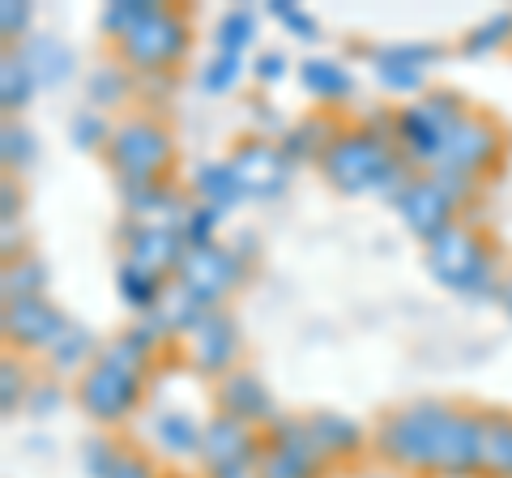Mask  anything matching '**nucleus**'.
Instances as JSON below:
<instances>
[{
	"instance_id": "38",
	"label": "nucleus",
	"mask_w": 512,
	"mask_h": 478,
	"mask_svg": "<svg viewBox=\"0 0 512 478\" xmlns=\"http://www.w3.org/2000/svg\"><path fill=\"white\" fill-rule=\"evenodd\" d=\"M39 158V141L35 133L26 129L18 120H5V129H0V163H5L9 175H22L26 167H35Z\"/></svg>"
},
{
	"instance_id": "15",
	"label": "nucleus",
	"mask_w": 512,
	"mask_h": 478,
	"mask_svg": "<svg viewBox=\"0 0 512 478\" xmlns=\"http://www.w3.org/2000/svg\"><path fill=\"white\" fill-rule=\"evenodd\" d=\"M73 321L64 316L60 304L52 299H13L0 312V329H5V342L18 346V355H52V346L64 338V329Z\"/></svg>"
},
{
	"instance_id": "23",
	"label": "nucleus",
	"mask_w": 512,
	"mask_h": 478,
	"mask_svg": "<svg viewBox=\"0 0 512 478\" xmlns=\"http://www.w3.org/2000/svg\"><path fill=\"white\" fill-rule=\"evenodd\" d=\"M205 312H210V308H205L201 299L188 291V286H180L171 278L163 299L154 304V312H146V321L163 333V338H188V333L205 321Z\"/></svg>"
},
{
	"instance_id": "42",
	"label": "nucleus",
	"mask_w": 512,
	"mask_h": 478,
	"mask_svg": "<svg viewBox=\"0 0 512 478\" xmlns=\"http://www.w3.org/2000/svg\"><path fill=\"white\" fill-rule=\"evenodd\" d=\"M269 18H278L282 22V30L291 39H299V43H316L320 39V26H316V18L303 5H291V0H269Z\"/></svg>"
},
{
	"instance_id": "35",
	"label": "nucleus",
	"mask_w": 512,
	"mask_h": 478,
	"mask_svg": "<svg viewBox=\"0 0 512 478\" xmlns=\"http://www.w3.org/2000/svg\"><path fill=\"white\" fill-rule=\"evenodd\" d=\"M99 350H103V342L94 338L86 325H69V329H64V338L52 346V355H47V359H52L56 372H77V376H82L90 363L99 359Z\"/></svg>"
},
{
	"instance_id": "39",
	"label": "nucleus",
	"mask_w": 512,
	"mask_h": 478,
	"mask_svg": "<svg viewBox=\"0 0 512 478\" xmlns=\"http://www.w3.org/2000/svg\"><path fill=\"white\" fill-rule=\"evenodd\" d=\"M30 389H35L30 368L18 355H5V363H0V410H5V419H13L18 410H26Z\"/></svg>"
},
{
	"instance_id": "47",
	"label": "nucleus",
	"mask_w": 512,
	"mask_h": 478,
	"mask_svg": "<svg viewBox=\"0 0 512 478\" xmlns=\"http://www.w3.org/2000/svg\"><path fill=\"white\" fill-rule=\"evenodd\" d=\"M60 402H64V389L56 385V380H35V389H30V402H26V414L43 419V414H52Z\"/></svg>"
},
{
	"instance_id": "31",
	"label": "nucleus",
	"mask_w": 512,
	"mask_h": 478,
	"mask_svg": "<svg viewBox=\"0 0 512 478\" xmlns=\"http://www.w3.org/2000/svg\"><path fill=\"white\" fill-rule=\"evenodd\" d=\"M483 478H512V410H487Z\"/></svg>"
},
{
	"instance_id": "8",
	"label": "nucleus",
	"mask_w": 512,
	"mask_h": 478,
	"mask_svg": "<svg viewBox=\"0 0 512 478\" xmlns=\"http://www.w3.org/2000/svg\"><path fill=\"white\" fill-rule=\"evenodd\" d=\"M508 150V133L495 116H483V111H466L457 120V129L448 133V146L444 158L436 167L444 171H457V175H470V180L483 184L487 171L500 167V158Z\"/></svg>"
},
{
	"instance_id": "21",
	"label": "nucleus",
	"mask_w": 512,
	"mask_h": 478,
	"mask_svg": "<svg viewBox=\"0 0 512 478\" xmlns=\"http://www.w3.org/2000/svg\"><path fill=\"white\" fill-rule=\"evenodd\" d=\"M120 201H124V222H133V227H171V231L184 227V214L192 205L171 180L120 193Z\"/></svg>"
},
{
	"instance_id": "36",
	"label": "nucleus",
	"mask_w": 512,
	"mask_h": 478,
	"mask_svg": "<svg viewBox=\"0 0 512 478\" xmlns=\"http://www.w3.org/2000/svg\"><path fill=\"white\" fill-rule=\"evenodd\" d=\"M504 47H512V9H500L478 22L461 39V56H491V52H504Z\"/></svg>"
},
{
	"instance_id": "46",
	"label": "nucleus",
	"mask_w": 512,
	"mask_h": 478,
	"mask_svg": "<svg viewBox=\"0 0 512 478\" xmlns=\"http://www.w3.org/2000/svg\"><path fill=\"white\" fill-rule=\"evenodd\" d=\"M248 120H252V129H256V137H269L274 141V133L282 137L291 124H282V116L274 111V103H265V99H252L248 103Z\"/></svg>"
},
{
	"instance_id": "5",
	"label": "nucleus",
	"mask_w": 512,
	"mask_h": 478,
	"mask_svg": "<svg viewBox=\"0 0 512 478\" xmlns=\"http://www.w3.org/2000/svg\"><path fill=\"white\" fill-rule=\"evenodd\" d=\"M466 99L448 86H436L419 94L414 103L397 107V120H393V146L397 154L406 158L414 171H431L444 158L448 146V133L457 129V120L466 116Z\"/></svg>"
},
{
	"instance_id": "28",
	"label": "nucleus",
	"mask_w": 512,
	"mask_h": 478,
	"mask_svg": "<svg viewBox=\"0 0 512 478\" xmlns=\"http://www.w3.org/2000/svg\"><path fill=\"white\" fill-rule=\"evenodd\" d=\"M133 99V73H128L124 60H103V65H94L86 73V103L90 107H124Z\"/></svg>"
},
{
	"instance_id": "13",
	"label": "nucleus",
	"mask_w": 512,
	"mask_h": 478,
	"mask_svg": "<svg viewBox=\"0 0 512 478\" xmlns=\"http://www.w3.org/2000/svg\"><path fill=\"white\" fill-rule=\"evenodd\" d=\"M363 56L372 60V73H376L380 90H389V94H423L427 90V69L440 65V60L448 56V47L414 39V43L363 47Z\"/></svg>"
},
{
	"instance_id": "20",
	"label": "nucleus",
	"mask_w": 512,
	"mask_h": 478,
	"mask_svg": "<svg viewBox=\"0 0 512 478\" xmlns=\"http://www.w3.org/2000/svg\"><path fill=\"white\" fill-rule=\"evenodd\" d=\"M303 423H308L316 453L325 457L329 466H350V461H359L372 449V436L342 410H312V414H303Z\"/></svg>"
},
{
	"instance_id": "6",
	"label": "nucleus",
	"mask_w": 512,
	"mask_h": 478,
	"mask_svg": "<svg viewBox=\"0 0 512 478\" xmlns=\"http://www.w3.org/2000/svg\"><path fill=\"white\" fill-rule=\"evenodd\" d=\"M192 47V26L180 9L163 5L154 13V18L137 30V35H128L116 52L128 69H137L141 77H167L180 60L188 56Z\"/></svg>"
},
{
	"instance_id": "41",
	"label": "nucleus",
	"mask_w": 512,
	"mask_h": 478,
	"mask_svg": "<svg viewBox=\"0 0 512 478\" xmlns=\"http://www.w3.org/2000/svg\"><path fill=\"white\" fill-rule=\"evenodd\" d=\"M239 77H244V56H222L214 52L210 60H205V69H201V90L205 94H231L239 86Z\"/></svg>"
},
{
	"instance_id": "51",
	"label": "nucleus",
	"mask_w": 512,
	"mask_h": 478,
	"mask_svg": "<svg viewBox=\"0 0 512 478\" xmlns=\"http://www.w3.org/2000/svg\"><path fill=\"white\" fill-rule=\"evenodd\" d=\"M231 252H235V257L252 269V252H261V239H256L252 231H239V235L231 239Z\"/></svg>"
},
{
	"instance_id": "25",
	"label": "nucleus",
	"mask_w": 512,
	"mask_h": 478,
	"mask_svg": "<svg viewBox=\"0 0 512 478\" xmlns=\"http://www.w3.org/2000/svg\"><path fill=\"white\" fill-rule=\"evenodd\" d=\"M299 86L325 107H338L346 99H355V73H350L342 60H333V56L299 60Z\"/></svg>"
},
{
	"instance_id": "37",
	"label": "nucleus",
	"mask_w": 512,
	"mask_h": 478,
	"mask_svg": "<svg viewBox=\"0 0 512 478\" xmlns=\"http://www.w3.org/2000/svg\"><path fill=\"white\" fill-rule=\"evenodd\" d=\"M111 133H116V124L107 120V111H99V107H82V111H73V120H69V141L77 150H99V154H107V146H111Z\"/></svg>"
},
{
	"instance_id": "4",
	"label": "nucleus",
	"mask_w": 512,
	"mask_h": 478,
	"mask_svg": "<svg viewBox=\"0 0 512 478\" xmlns=\"http://www.w3.org/2000/svg\"><path fill=\"white\" fill-rule=\"evenodd\" d=\"M107 167L116 175L120 193H133V188H150L171 180L175 167V137L158 116H124L111 133L107 146Z\"/></svg>"
},
{
	"instance_id": "2",
	"label": "nucleus",
	"mask_w": 512,
	"mask_h": 478,
	"mask_svg": "<svg viewBox=\"0 0 512 478\" xmlns=\"http://www.w3.org/2000/svg\"><path fill=\"white\" fill-rule=\"evenodd\" d=\"M453 410L457 402H444V397H414L406 406L384 410L372 427L376 457L402 474H436Z\"/></svg>"
},
{
	"instance_id": "9",
	"label": "nucleus",
	"mask_w": 512,
	"mask_h": 478,
	"mask_svg": "<svg viewBox=\"0 0 512 478\" xmlns=\"http://www.w3.org/2000/svg\"><path fill=\"white\" fill-rule=\"evenodd\" d=\"M265 453H261V478H325L333 466L316 453L308 436V423L299 414H278L265 427Z\"/></svg>"
},
{
	"instance_id": "19",
	"label": "nucleus",
	"mask_w": 512,
	"mask_h": 478,
	"mask_svg": "<svg viewBox=\"0 0 512 478\" xmlns=\"http://www.w3.org/2000/svg\"><path fill=\"white\" fill-rule=\"evenodd\" d=\"M214 406L218 414H231V419L256 427V432H265L278 419L274 393H269V385L252 368H235L222 380H214Z\"/></svg>"
},
{
	"instance_id": "44",
	"label": "nucleus",
	"mask_w": 512,
	"mask_h": 478,
	"mask_svg": "<svg viewBox=\"0 0 512 478\" xmlns=\"http://www.w3.org/2000/svg\"><path fill=\"white\" fill-rule=\"evenodd\" d=\"M30 18H35V9L26 5V0H5L0 5V39H5V47L13 43H26L30 39Z\"/></svg>"
},
{
	"instance_id": "26",
	"label": "nucleus",
	"mask_w": 512,
	"mask_h": 478,
	"mask_svg": "<svg viewBox=\"0 0 512 478\" xmlns=\"http://www.w3.org/2000/svg\"><path fill=\"white\" fill-rule=\"evenodd\" d=\"M188 188H192V201L201 205H214V210L231 214L239 201H244V188H239L235 171L227 158H210V163H197L188 175Z\"/></svg>"
},
{
	"instance_id": "50",
	"label": "nucleus",
	"mask_w": 512,
	"mask_h": 478,
	"mask_svg": "<svg viewBox=\"0 0 512 478\" xmlns=\"http://www.w3.org/2000/svg\"><path fill=\"white\" fill-rule=\"evenodd\" d=\"M0 231H5V244H0V257L9 261H22L26 257V235H22V222H0Z\"/></svg>"
},
{
	"instance_id": "10",
	"label": "nucleus",
	"mask_w": 512,
	"mask_h": 478,
	"mask_svg": "<svg viewBox=\"0 0 512 478\" xmlns=\"http://www.w3.org/2000/svg\"><path fill=\"white\" fill-rule=\"evenodd\" d=\"M227 163L235 171L239 188H244V201H274V197H282L286 188H291V175H295L291 158L282 154L278 141L256 137V133L235 141Z\"/></svg>"
},
{
	"instance_id": "53",
	"label": "nucleus",
	"mask_w": 512,
	"mask_h": 478,
	"mask_svg": "<svg viewBox=\"0 0 512 478\" xmlns=\"http://www.w3.org/2000/svg\"><path fill=\"white\" fill-rule=\"evenodd\" d=\"M214 478H261V470H231V474H214Z\"/></svg>"
},
{
	"instance_id": "43",
	"label": "nucleus",
	"mask_w": 512,
	"mask_h": 478,
	"mask_svg": "<svg viewBox=\"0 0 512 478\" xmlns=\"http://www.w3.org/2000/svg\"><path fill=\"white\" fill-rule=\"evenodd\" d=\"M116 457H120L116 440H111V436H90L82 444V470H86V478H107L111 466H116Z\"/></svg>"
},
{
	"instance_id": "18",
	"label": "nucleus",
	"mask_w": 512,
	"mask_h": 478,
	"mask_svg": "<svg viewBox=\"0 0 512 478\" xmlns=\"http://www.w3.org/2000/svg\"><path fill=\"white\" fill-rule=\"evenodd\" d=\"M120 244H124V261L146 269L154 278H175L180 274V265L188 257V244L180 231L171 227H133V222H124L120 227Z\"/></svg>"
},
{
	"instance_id": "1",
	"label": "nucleus",
	"mask_w": 512,
	"mask_h": 478,
	"mask_svg": "<svg viewBox=\"0 0 512 478\" xmlns=\"http://www.w3.org/2000/svg\"><path fill=\"white\" fill-rule=\"evenodd\" d=\"M320 175L333 193L342 197H397L414 180V171L397 146L384 133L367 129V124H346L338 141L320 158Z\"/></svg>"
},
{
	"instance_id": "40",
	"label": "nucleus",
	"mask_w": 512,
	"mask_h": 478,
	"mask_svg": "<svg viewBox=\"0 0 512 478\" xmlns=\"http://www.w3.org/2000/svg\"><path fill=\"white\" fill-rule=\"evenodd\" d=\"M222 218H227V214L214 210V205L192 201V205H188V214H184V227H180L184 244H188V248H214V244H222V239H218Z\"/></svg>"
},
{
	"instance_id": "48",
	"label": "nucleus",
	"mask_w": 512,
	"mask_h": 478,
	"mask_svg": "<svg viewBox=\"0 0 512 478\" xmlns=\"http://www.w3.org/2000/svg\"><path fill=\"white\" fill-rule=\"evenodd\" d=\"M286 73H291V65H286V56H282V52H256V60H252V77H256L261 86H278Z\"/></svg>"
},
{
	"instance_id": "17",
	"label": "nucleus",
	"mask_w": 512,
	"mask_h": 478,
	"mask_svg": "<svg viewBox=\"0 0 512 478\" xmlns=\"http://www.w3.org/2000/svg\"><path fill=\"white\" fill-rule=\"evenodd\" d=\"M483 436H487V406H457L440 444L436 478H483Z\"/></svg>"
},
{
	"instance_id": "52",
	"label": "nucleus",
	"mask_w": 512,
	"mask_h": 478,
	"mask_svg": "<svg viewBox=\"0 0 512 478\" xmlns=\"http://www.w3.org/2000/svg\"><path fill=\"white\" fill-rule=\"evenodd\" d=\"M495 299H500V304H504V312L512 316V269L504 274V282H500V295H495Z\"/></svg>"
},
{
	"instance_id": "30",
	"label": "nucleus",
	"mask_w": 512,
	"mask_h": 478,
	"mask_svg": "<svg viewBox=\"0 0 512 478\" xmlns=\"http://www.w3.org/2000/svg\"><path fill=\"white\" fill-rule=\"evenodd\" d=\"M47 282H52V269L39 257H30V252L22 261H9L0 269V295H5V304H13V299H43Z\"/></svg>"
},
{
	"instance_id": "54",
	"label": "nucleus",
	"mask_w": 512,
	"mask_h": 478,
	"mask_svg": "<svg viewBox=\"0 0 512 478\" xmlns=\"http://www.w3.org/2000/svg\"><path fill=\"white\" fill-rule=\"evenodd\" d=\"M163 478H184V474H163Z\"/></svg>"
},
{
	"instance_id": "14",
	"label": "nucleus",
	"mask_w": 512,
	"mask_h": 478,
	"mask_svg": "<svg viewBox=\"0 0 512 478\" xmlns=\"http://www.w3.org/2000/svg\"><path fill=\"white\" fill-rule=\"evenodd\" d=\"M393 210H397V218H402V227L419 239L423 248L431 244V239H440L448 227H457L461 222L457 218V201L436 184V175L431 171L414 175L402 193L393 197Z\"/></svg>"
},
{
	"instance_id": "3",
	"label": "nucleus",
	"mask_w": 512,
	"mask_h": 478,
	"mask_svg": "<svg viewBox=\"0 0 512 478\" xmlns=\"http://www.w3.org/2000/svg\"><path fill=\"white\" fill-rule=\"evenodd\" d=\"M423 265L444 291H453L461 299H491L500 295V282H504L500 252L466 218L457 227H448L440 239H431L423 248Z\"/></svg>"
},
{
	"instance_id": "29",
	"label": "nucleus",
	"mask_w": 512,
	"mask_h": 478,
	"mask_svg": "<svg viewBox=\"0 0 512 478\" xmlns=\"http://www.w3.org/2000/svg\"><path fill=\"white\" fill-rule=\"evenodd\" d=\"M163 291H167V278H154V274H146V269H137L128 261L116 265V295H120V304L128 312H137V316L154 312V304L163 299Z\"/></svg>"
},
{
	"instance_id": "45",
	"label": "nucleus",
	"mask_w": 512,
	"mask_h": 478,
	"mask_svg": "<svg viewBox=\"0 0 512 478\" xmlns=\"http://www.w3.org/2000/svg\"><path fill=\"white\" fill-rule=\"evenodd\" d=\"M107 478H163V474H158V466L141 449H133V444H120V457H116V466H111Z\"/></svg>"
},
{
	"instance_id": "34",
	"label": "nucleus",
	"mask_w": 512,
	"mask_h": 478,
	"mask_svg": "<svg viewBox=\"0 0 512 478\" xmlns=\"http://www.w3.org/2000/svg\"><path fill=\"white\" fill-rule=\"evenodd\" d=\"M256 39H261V18H256V9H248V5L222 13L214 26V52H222V56H244Z\"/></svg>"
},
{
	"instance_id": "12",
	"label": "nucleus",
	"mask_w": 512,
	"mask_h": 478,
	"mask_svg": "<svg viewBox=\"0 0 512 478\" xmlns=\"http://www.w3.org/2000/svg\"><path fill=\"white\" fill-rule=\"evenodd\" d=\"M175 282L188 286L205 308H227V299L248 282V265L235 257L231 244H214V248H188V257L180 265Z\"/></svg>"
},
{
	"instance_id": "24",
	"label": "nucleus",
	"mask_w": 512,
	"mask_h": 478,
	"mask_svg": "<svg viewBox=\"0 0 512 478\" xmlns=\"http://www.w3.org/2000/svg\"><path fill=\"white\" fill-rule=\"evenodd\" d=\"M13 52L26 60V69L35 73L39 86H64L73 77V69H77L73 47L64 39H56V35H30L22 47H13Z\"/></svg>"
},
{
	"instance_id": "22",
	"label": "nucleus",
	"mask_w": 512,
	"mask_h": 478,
	"mask_svg": "<svg viewBox=\"0 0 512 478\" xmlns=\"http://www.w3.org/2000/svg\"><path fill=\"white\" fill-rule=\"evenodd\" d=\"M342 129H346V124H338V116H333V111H312V116L295 120L291 129L278 137V146H282L286 158H291V167H299V163H320V158H325V150L333 146V141H338Z\"/></svg>"
},
{
	"instance_id": "32",
	"label": "nucleus",
	"mask_w": 512,
	"mask_h": 478,
	"mask_svg": "<svg viewBox=\"0 0 512 478\" xmlns=\"http://www.w3.org/2000/svg\"><path fill=\"white\" fill-rule=\"evenodd\" d=\"M35 73L26 69V60L13 52V47H5V56H0V107H5V120H13L18 111L35 99Z\"/></svg>"
},
{
	"instance_id": "16",
	"label": "nucleus",
	"mask_w": 512,
	"mask_h": 478,
	"mask_svg": "<svg viewBox=\"0 0 512 478\" xmlns=\"http://www.w3.org/2000/svg\"><path fill=\"white\" fill-rule=\"evenodd\" d=\"M188 363L201 376L222 380L227 372L239 368V355H244V338H239V325L227 308H210L205 321L188 333Z\"/></svg>"
},
{
	"instance_id": "33",
	"label": "nucleus",
	"mask_w": 512,
	"mask_h": 478,
	"mask_svg": "<svg viewBox=\"0 0 512 478\" xmlns=\"http://www.w3.org/2000/svg\"><path fill=\"white\" fill-rule=\"evenodd\" d=\"M158 9H163L158 0H111V5H103V13H99V30L120 47L128 35H137Z\"/></svg>"
},
{
	"instance_id": "7",
	"label": "nucleus",
	"mask_w": 512,
	"mask_h": 478,
	"mask_svg": "<svg viewBox=\"0 0 512 478\" xmlns=\"http://www.w3.org/2000/svg\"><path fill=\"white\" fill-rule=\"evenodd\" d=\"M141 397H146V376L120 372L103 359H94L90 368L77 376V406H82L86 419H94L99 427L128 423L137 414Z\"/></svg>"
},
{
	"instance_id": "27",
	"label": "nucleus",
	"mask_w": 512,
	"mask_h": 478,
	"mask_svg": "<svg viewBox=\"0 0 512 478\" xmlns=\"http://www.w3.org/2000/svg\"><path fill=\"white\" fill-rule=\"evenodd\" d=\"M201 432H205V423H197L188 410H163L154 419V444L167 457H180V461L201 453Z\"/></svg>"
},
{
	"instance_id": "49",
	"label": "nucleus",
	"mask_w": 512,
	"mask_h": 478,
	"mask_svg": "<svg viewBox=\"0 0 512 478\" xmlns=\"http://www.w3.org/2000/svg\"><path fill=\"white\" fill-rule=\"evenodd\" d=\"M22 205L26 193L18 188V175H5V184H0V222H22Z\"/></svg>"
},
{
	"instance_id": "11",
	"label": "nucleus",
	"mask_w": 512,
	"mask_h": 478,
	"mask_svg": "<svg viewBox=\"0 0 512 478\" xmlns=\"http://www.w3.org/2000/svg\"><path fill=\"white\" fill-rule=\"evenodd\" d=\"M261 453H265V436L256 427L231 419V414H210L205 419L201 453H197V466L205 470V478L261 466Z\"/></svg>"
}]
</instances>
